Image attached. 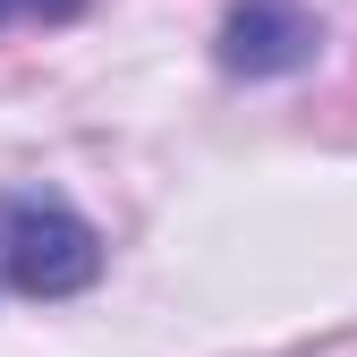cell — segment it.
Returning a JSON list of instances; mask_svg holds the SVG:
<instances>
[{
	"label": "cell",
	"mask_w": 357,
	"mask_h": 357,
	"mask_svg": "<svg viewBox=\"0 0 357 357\" xmlns=\"http://www.w3.org/2000/svg\"><path fill=\"white\" fill-rule=\"evenodd\" d=\"M0 281L17 298H77L102 281V230L60 196H0Z\"/></svg>",
	"instance_id": "6da1fadb"
},
{
	"label": "cell",
	"mask_w": 357,
	"mask_h": 357,
	"mask_svg": "<svg viewBox=\"0 0 357 357\" xmlns=\"http://www.w3.org/2000/svg\"><path fill=\"white\" fill-rule=\"evenodd\" d=\"M324 52V26L306 0H230L221 17V68L230 77H289Z\"/></svg>",
	"instance_id": "7a4b0ae2"
},
{
	"label": "cell",
	"mask_w": 357,
	"mask_h": 357,
	"mask_svg": "<svg viewBox=\"0 0 357 357\" xmlns=\"http://www.w3.org/2000/svg\"><path fill=\"white\" fill-rule=\"evenodd\" d=\"M17 9H26V17H77V9H85V0H0V26H9Z\"/></svg>",
	"instance_id": "3957f363"
}]
</instances>
